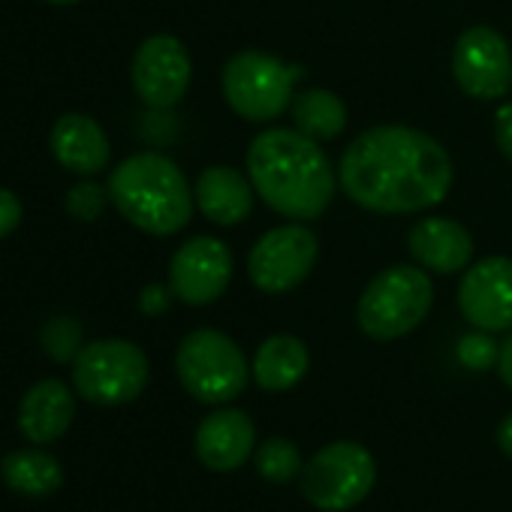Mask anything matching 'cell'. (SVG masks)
I'll return each mask as SVG.
<instances>
[{
    "label": "cell",
    "mask_w": 512,
    "mask_h": 512,
    "mask_svg": "<svg viewBox=\"0 0 512 512\" xmlns=\"http://www.w3.org/2000/svg\"><path fill=\"white\" fill-rule=\"evenodd\" d=\"M338 178L356 205L377 214H410L446 199L452 160L422 130L377 124L347 145Z\"/></svg>",
    "instance_id": "6da1fadb"
},
{
    "label": "cell",
    "mask_w": 512,
    "mask_h": 512,
    "mask_svg": "<svg viewBox=\"0 0 512 512\" xmlns=\"http://www.w3.org/2000/svg\"><path fill=\"white\" fill-rule=\"evenodd\" d=\"M247 178L272 211L290 220L320 217L338 190V172L317 139L272 127L247 148Z\"/></svg>",
    "instance_id": "7a4b0ae2"
},
{
    "label": "cell",
    "mask_w": 512,
    "mask_h": 512,
    "mask_svg": "<svg viewBox=\"0 0 512 512\" xmlns=\"http://www.w3.org/2000/svg\"><path fill=\"white\" fill-rule=\"evenodd\" d=\"M109 196L115 208L148 235L184 229L196 199L178 163L157 151H142L118 163L109 175Z\"/></svg>",
    "instance_id": "3957f363"
},
{
    "label": "cell",
    "mask_w": 512,
    "mask_h": 512,
    "mask_svg": "<svg viewBox=\"0 0 512 512\" xmlns=\"http://www.w3.org/2000/svg\"><path fill=\"white\" fill-rule=\"evenodd\" d=\"M434 287L422 269L389 266L362 293L356 323L371 341H395L410 335L431 311Z\"/></svg>",
    "instance_id": "277c9868"
},
{
    "label": "cell",
    "mask_w": 512,
    "mask_h": 512,
    "mask_svg": "<svg viewBox=\"0 0 512 512\" xmlns=\"http://www.w3.org/2000/svg\"><path fill=\"white\" fill-rule=\"evenodd\" d=\"M302 79L299 67H290L266 52H238L226 61L220 85L235 115L266 124L281 118L293 106V88Z\"/></svg>",
    "instance_id": "5b68a950"
},
{
    "label": "cell",
    "mask_w": 512,
    "mask_h": 512,
    "mask_svg": "<svg viewBox=\"0 0 512 512\" xmlns=\"http://www.w3.org/2000/svg\"><path fill=\"white\" fill-rule=\"evenodd\" d=\"M175 371L190 398L202 404H223L244 392L250 368L238 344L217 329L190 332L175 353Z\"/></svg>",
    "instance_id": "8992f818"
},
{
    "label": "cell",
    "mask_w": 512,
    "mask_h": 512,
    "mask_svg": "<svg viewBox=\"0 0 512 512\" xmlns=\"http://www.w3.org/2000/svg\"><path fill=\"white\" fill-rule=\"evenodd\" d=\"M377 482L374 455L353 440L323 446L299 476L302 497L323 512H344L359 506Z\"/></svg>",
    "instance_id": "52a82bcc"
},
{
    "label": "cell",
    "mask_w": 512,
    "mask_h": 512,
    "mask_svg": "<svg viewBox=\"0 0 512 512\" xmlns=\"http://www.w3.org/2000/svg\"><path fill=\"white\" fill-rule=\"evenodd\" d=\"M73 383L79 395L100 407L130 404L148 386L145 353L121 338L94 341L73 359Z\"/></svg>",
    "instance_id": "ba28073f"
},
{
    "label": "cell",
    "mask_w": 512,
    "mask_h": 512,
    "mask_svg": "<svg viewBox=\"0 0 512 512\" xmlns=\"http://www.w3.org/2000/svg\"><path fill=\"white\" fill-rule=\"evenodd\" d=\"M317 235L302 223L269 229L247 256V275L256 290L281 296L296 290L317 266Z\"/></svg>",
    "instance_id": "9c48e42d"
},
{
    "label": "cell",
    "mask_w": 512,
    "mask_h": 512,
    "mask_svg": "<svg viewBox=\"0 0 512 512\" xmlns=\"http://www.w3.org/2000/svg\"><path fill=\"white\" fill-rule=\"evenodd\" d=\"M452 76L467 97L500 100L512 85L509 43L494 28H467L452 52Z\"/></svg>",
    "instance_id": "30bf717a"
},
{
    "label": "cell",
    "mask_w": 512,
    "mask_h": 512,
    "mask_svg": "<svg viewBox=\"0 0 512 512\" xmlns=\"http://www.w3.org/2000/svg\"><path fill=\"white\" fill-rule=\"evenodd\" d=\"M232 281V253L220 238L196 235L184 241L169 263V290L184 305L217 302Z\"/></svg>",
    "instance_id": "8fae6325"
},
{
    "label": "cell",
    "mask_w": 512,
    "mask_h": 512,
    "mask_svg": "<svg viewBox=\"0 0 512 512\" xmlns=\"http://www.w3.org/2000/svg\"><path fill=\"white\" fill-rule=\"evenodd\" d=\"M458 308L473 329L506 332L512 329V260L485 256L470 266L458 284Z\"/></svg>",
    "instance_id": "7c38bea8"
},
{
    "label": "cell",
    "mask_w": 512,
    "mask_h": 512,
    "mask_svg": "<svg viewBox=\"0 0 512 512\" xmlns=\"http://www.w3.org/2000/svg\"><path fill=\"white\" fill-rule=\"evenodd\" d=\"M190 73L193 64L184 43L169 34L148 37L133 58V88L154 109L175 106L190 88Z\"/></svg>",
    "instance_id": "4fadbf2b"
},
{
    "label": "cell",
    "mask_w": 512,
    "mask_h": 512,
    "mask_svg": "<svg viewBox=\"0 0 512 512\" xmlns=\"http://www.w3.org/2000/svg\"><path fill=\"white\" fill-rule=\"evenodd\" d=\"M256 449V428L244 410L223 407L208 413L196 428V455L208 470H238Z\"/></svg>",
    "instance_id": "5bb4252c"
},
{
    "label": "cell",
    "mask_w": 512,
    "mask_h": 512,
    "mask_svg": "<svg viewBox=\"0 0 512 512\" xmlns=\"http://www.w3.org/2000/svg\"><path fill=\"white\" fill-rule=\"evenodd\" d=\"M410 253L422 269L437 275H455L467 269L473 256L470 232L452 217H425L410 229Z\"/></svg>",
    "instance_id": "9a60e30c"
},
{
    "label": "cell",
    "mask_w": 512,
    "mask_h": 512,
    "mask_svg": "<svg viewBox=\"0 0 512 512\" xmlns=\"http://www.w3.org/2000/svg\"><path fill=\"white\" fill-rule=\"evenodd\" d=\"M253 184L244 172L232 166H208L196 178V205L217 226L241 223L253 208Z\"/></svg>",
    "instance_id": "2e32d148"
},
{
    "label": "cell",
    "mask_w": 512,
    "mask_h": 512,
    "mask_svg": "<svg viewBox=\"0 0 512 512\" xmlns=\"http://www.w3.org/2000/svg\"><path fill=\"white\" fill-rule=\"evenodd\" d=\"M76 416L73 392L61 380L34 383L19 407V428L31 443H52L67 434Z\"/></svg>",
    "instance_id": "e0dca14e"
},
{
    "label": "cell",
    "mask_w": 512,
    "mask_h": 512,
    "mask_svg": "<svg viewBox=\"0 0 512 512\" xmlns=\"http://www.w3.org/2000/svg\"><path fill=\"white\" fill-rule=\"evenodd\" d=\"M109 151L112 148L103 127L88 115H64L52 127V154L64 169L76 175L103 172L109 163Z\"/></svg>",
    "instance_id": "ac0fdd59"
},
{
    "label": "cell",
    "mask_w": 512,
    "mask_h": 512,
    "mask_svg": "<svg viewBox=\"0 0 512 512\" xmlns=\"http://www.w3.org/2000/svg\"><path fill=\"white\" fill-rule=\"evenodd\" d=\"M311 368L308 347L293 335H272L260 344L253 356V380L266 392H287Z\"/></svg>",
    "instance_id": "d6986e66"
},
{
    "label": "cell",
    "mask_w": 512,
    "mask_h": 512,
    "mask_svg": "<svg viewBox=\"0 0 512 512\" xmlns=\"http://www.w3.org/2000/svg\"><path fill=\"white\" fill-rule=\"evenodd\" d=\"M293 121L296 130L317 139V142H329L335 136L344 133L347 127V106L338 94L326 91V88H311L293 97Z\"/></svg>",
    "instance_id": "ffe728a7"
},
{
    "label": "cell",
    "mask_w": 512,
    "mask_h": 512,
    "mask_svg": "<svg viewBox=\"0 0 512 512\" xmlns=\"http://www.w3.org/2000/svg\"><path fill=\"white\" fill-rule=\"evenodd\" d=\"M4 479L10 488L28 494V497H46L61 488L64 467L55 455L43 449H19L4 458Z\"/></svg>",
    "instance_id": "44dd1931"
},
{
    "label": "cell",
    "mask_w": 512,
    "mask_h": 512,
    "mask_svg": "<svg viewBox=\"0 0 512 512\" xmlns=\"http://www.w3.org/2000/svg\"><path fill=\"white\" fill-rule=\"evenodd\" d=\"M253 461H256L260 476L269 482H293L296 476H302V467H305L299 446L293 440H284V437H272V440L256 446Z\"/></svg>",
    "instance_id": "7402d4cb"
},
{
    "label": "cell",
    "mask_w": 512,
    "mask_h": 512,
    "mask_svg": "<svg viewBox=\"0 0 512 512\" xmlns=\"http://www.w3.org/2000/svg\"><path fill=\"white\" fill-rule=\"evenodd\" d=\"M43 350L55 362H73L82 350V326L73 317H55L40 332Z\"/></svg>",
    "instance_id": "603a6c76"
},
{
    "label": "cell",
    "mask_w": 512,
    "mask_h": 512,
    "mask_svg": "<svg viewBox=\"0 0 512 512\" xmlns=\"http://www.w3.org/2000/svg\"><path fill=\"white\" fill-rule=\"evenodd\" d=\"M497 353H500V347L482 329L464 335L461 344H458V359L470 371H488L491 365H497Z\"/></svg>",
    "instance_id": "cb8c5ba5"
},
{
    "label": "cell",
    "mask_w": 512,
    "mask_h": 512,
    "mask_svg": "<svg viewBox=\"0 0 512 512\" xmlns=\"http://www.w3.org/2000/svg\"><path fill=\"white\" fill-rule=\"evenodd\" d=\"M109 190H103L100 184H94V181H85V184H76L70 193H67V211L76 217V220H85V223H91V220H97L100 214H103V208H106V196Z\"/></svg>",
    "instance_id": "d4e9b609"
},
{
    "label": "cell",
    "mask_w": 512,
    "mask_h": 512,
    "mask_svg": "<svg viewBox=\"0 0 512 512\" xmlns=\"http://www.w3.org/2000/svg\"><path fill=\"white\" fill-rule=\"evenodd\" d=\"M172 296H175L172 290H166V287H160V284H151V287H145L142 296H139V311L148 314V317H160V314L169 311Z\"/></svg>",
    "instance_id": "484cf974"
},
{
    "label": "cell",
    "mask_w": 512,
    "mask_h": 512,
    "mask_svg": "<svg viewBox=\"0 0 512 512\" xmlns=\"http://www.w3.org/2000/svg\"><path fill=\"white\" fill-rule=\"evenodd\" d=\"M494 139H497L500 154L512 163V100L503 103L494 115Z\"/></svg>",
    "instance_id": "4316f807"
},
{
    "label": "cell",
    "mask_w": 512,
    "mask_h": 512,
    "mask_svg": "<svg viewBox=\"0 0 512 512\" xmlns=\"http://www.w3.org/2000/svg\"><path fill=\"white\" fill-rule=\"evenodd\" d=\"M19 223H22V202L16 199V193L0 187V238H7Z\"/></svg>",
    "instance_id": "83f0119b"
},
{
    "label": "cell",
    "mask_w": 512,
    "mask_h": 512,
    "mask_svg": "<svg viewBox=\"0 0 512 512\" xmlns=\"http://www.w3.org/2000/svg\"><path fill=\"white\" fill-rule=\"evenodd\" d=\"M497 374H500V380L512 389V335L500 344V353H497Z\"/></svg>",
    "instance_id": "f1b7e54d"
},
{
    "label": "cell",
    "mask_w": 512,
    "mask_h": 512,
    "mask_svg": "<svg viewBox=\"0 0 512 512\" xmlns=\"http://www.w3.org/2000/svg\"><path fill=\"white\" fill-rule=\"evenodd\" d=\"M497 446L503 449V455H509L512 458V413L500 422V428H497Z\"/></svg>",
    "instance_id": "f546056e"
},
{
    "label": "cell",
    "mask_w": 512,
    "mask_h": 512,
    "mask_svg": "<svg viewBox=\"0 0 512 512\" xmlns=\"http://www.w3.org/2000/svg\"><path fill=\"white\" fill-rule=\"evenodd\" d=\"M46 4H55V7H73L79 0H46Z\"/></svg>",
    "instance_id": "4dcf8cb0"
}]
</instances>
